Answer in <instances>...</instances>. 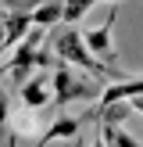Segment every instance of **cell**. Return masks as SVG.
<instances>
[{"label": "cell", "instance_id": "obj_1", "mask_svg": "<svg viewBox=\"0 0 143 147\" xmlns=\"http://www.w3.org/2000/svg\"><path fill=\"white\" fill-rule=\"evenodd\" d=\"M54 61L68 65V68H79V72H86V76H93V79H100V76H114L107 65H100L97 57L86 50L82 32H75V29H61V32L54 36Z\"/></svg>", "mask_w": 143, "mask_h": 147}, {"label": "cell", "instance_id": "obj_2", "mask_svg": "<svg viewBox=\"0 0 143 147\" xmlns=\"http://www.w3.org/2000/svg\"><path fill=\"white\" fill-rule=\"evenodd\" d=\"M100 90L97 79L90 76H79L75 68H68V65L57 61L54 65V76H50V93H54V104L64 108V104H75V100H93Z\"/></svg>", "mask_w": 143, "mask_h": 147}, {"label": "cell", "instance_id": "obj_3", "mask_svg": "<svg viewBox=\"0 0 143 147\" xmlns=\"http://www.w3.org/2000/svg\"><path fill=\"white\" fill-rule=\"evenodd\" d=\"M114 22H118V11L111 7V14H107L104 25H97V29H90V32H82L86 50H90L100 65H104V61L111 65V61H114Z\"/></svg>", "mask_w": 143, "mask_h": 147}, {"label": "cell", "instance_id": "obj_4", "mask_svg": "<svg viewBox=\"0 0 143 147\" xmlns=\"http://www.w3.org/2000/svg\"><path fill=\"white\" fill-rule=\"evenodd\" d=\"M18 97H21V108H25V111H36V115H39L47 104H54L50 79H47V76H39V72H36V76H29L25 83L18 86Z\"/></svg>", "mask_w": 143, "mask_h": 147}, {"label": "cell", "instance_id": "obj_5", "mask_svg": "<svg viewBox=\"0 0 143 147\" xmlns=\"http://www.w3.org/2000/svg\"><path fill=\"white\" fill-rule=\"evenodd\" d=\"M143 93V79H118V83H107L104 90H100V104L93 108V111H104V108L111 104H129L132 97H140Z\"/></svg>", "mask_w": 143, "mask_h": 147}, {"label": "cell", "instance_id": "obj_6", "mask_svg": "<svg viewBox=\"0 0 143 147\" xmlns=\"http://www.w3.org/2000/svg\"><path fill=\"white\" fill-rule=\"evenodd\" d=\"M86 119H93V115H57V119L47 126V133L36 140V147H47V144H54V140H75Z\"/></svg>", "mask_w": 143, "mask_h": 147}, {"label": "cell", "instance_id": "obj_7", "mask_svg": "<svg viewBox=\"0 0 143 147\" xmlns=\"http://www.w3.org/2000/svg\"><path fill=\"white\" fill-rule=\"evenodd\" d=\"M0 29H4V43H7V50H11V47H18V43L29 36L32 18H29L25 11H18V14H4V18H0Z\"/></svg>", "mask_w": 143, "mask_h": 147}, {"label": "cell", "instance_id": "obj_8", "mask_svg": "<svg viewBox=\"0 0 143 147\" xmlns=\"http://www.w3.org/2000/svg\"><path fill=\"white\" fill-rule=\"evenodd\" d=\"M61 7L64 0H39V4L29 11V18H32V29H50L61 22Z\"/></svg>", "mask_w": 143, "mask_h": 147}, {"label": "cell", "instance_id": "obj_9", "mask_svg": "<svg viewBox=\"0 0 143 147\" xmlns=\"http://www.w3.org/2000/svg\"><path fill=\"white\" fill-rule=\"evenodd\" d=\"M93 4H97V0H64V7H61V22L72 29L79 18H86V11H90Z\"/></svg>", "mask_w": 143, "mask_h": 147}, {"label": "cell", "instance_id": "obj_10", "mask_svg": "<svg viewBox=\"0 0 143 147\" xmlns=\"http://www.w3.org/2000/svg\"><path fill=\"white\" fill-rule=\"evenodd\" d=\"M100 136H104L107 147H143L132 133H125V129H107V126H100Z\"/></svg>", "mask_w": 143, "mask_h": 147}, {"label": "cell", "instance_id": "obj_11", "mask_svg": "<svg viewBox=\"0 0 143 147\" xmlns=\"http://www.w3.org/2000/svg\"><path fill=\"white\" fill-rule=\"evenodd\" d=\"M7 119H11V93L0 86V129H7Z\"/></svg>", "mask_w": 143, "mask_h": 147}, {"label": "cell", "instance_id": "obj_12", "mask_svg": "<svg viewBox=\"0 0 143 147\" xmlns=\"http://www.w3.org/2000/svg\"><path fill=\"white\" fill-rule=\"evenodd\" d=\"M129 108H132V111H140V115H143V93H140V97H132V100H129Z\"/></svg>", "mask_w": 143, "mask_h": 147}, {"label": "cell", "instance_id": "obj_13", "mask_svg": "<svg viewBox=\"0 0 143 147\" xmlns=\"http://www.w3.org/2000/svg\"><path fill=\"white\" fill-rule=\"evenodd\" d=\"M0 54H7V43H4V29H0Z\"/></svg>", "mask_w": 143, "mask_h": 147}, {"label": "cell", "instance_id": "obj_14", "mask_svg": "<svg viewBox=\"0 0 143 147\" xmlns=\"http://www.w3.org/2000/svg\"><path fill=\"white\" fill-rule=\"evenodd\" d=\"M90 147H107V144H104V136H97V140H93Z\"/></svg>", "mask_w": 143, "mask_h": 147}, {"label": "cell", "instance_id": "obj_15", "mask_svg": "<svg viewBox=\"0 0 143 147\" xmlns=\"http://www.w3.org/2000/svg\"><path fill=\"white\" fill-rule=\"evenodd\" d=\"M4 147H18V140H14V136H11V140H7V144H4Z\"/></svg>", "mask_w": 143, "mask_h": 147}, {"label": "cell", "instance_id": "obj_16", "mask_svg": "<svg viewBox=\"0 0 143 147\" xmlns=\"http://www.w3.org/2000/svg\"><path fill=\"white\" fill-rule=\"evenodd\" d=\"M0 18H4V11H0Z\"/></svg>", "mask_w": 143, "mask_h": 147}, {"label": "cell", "instance_id": "obj_17", "mask_svg": "<svg viewBox=\"0 0 143 147\" xmlns=\"http://www.w3.org/2000/svg\"><path fill=\"white\" fill-rule=\"evenodd\" d=\"M111 4H114V0H111Z\"/></svg>", "mask_w": 143, "mask_h": 147}]
</instances>
